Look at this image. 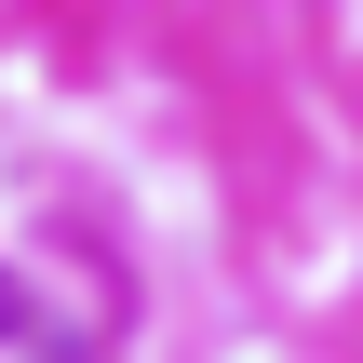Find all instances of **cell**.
Segmentation results:
<instances>
[{
  "label": "cell",
  "mask_w": 363,
  "mask_h": 363,
  "mask_svg": "<svg viewBox=\"0 0 363 363\" xmlns=\"http://www.w3.org/2000/svg\"><path fill=\"white\" fill-rule=\"evenodd\" d=\"M0 363H94V337L54 310V296H27V283H0Z\"/></svg>",
  "instance_id": "cell-1"
}]
</instances>
